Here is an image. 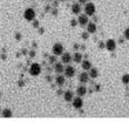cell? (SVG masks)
I'll list each match as a JSON object with an SVG mask.
<instances>
[{
	"label": "cell",
	"instance_id": "obj_1",
	"mask_svg": "<svg viewBox=\"0 0 129 128\" xmlns=\"http://www.w3.org/2000/svg\"><path fill=\"white\" fill-rule=\"evenodd\" d=\"M95 5L93 3H86L85 4V14H87L88 17H92L95 14Z\"/></svg>",
	"mask_w": 129,
	"mask_h": 128
},
{
	"label": "cell",
	"instance_id": "obj_2",
	"mask_svg": "<svg viewBox=\"0 0 129 128\" xmlns=\"http://www.w3.org/2000/svg\"><path fill=\"white\" fill-rule=\"evenodd\" d=\"M41 73V66L37 62H34V64L31 65V67H29V74L32 76H38V75Z\"/></svg>",
	"mask_w": 129,
	"mask_h": 128
},
{
	"label": "cell",
	"instance_id": "obj_3",
	"mask_svg": "<svg viewBox=\"0 0 129 128\" xmlns=\"http://www.w3.org/2000/svg\"><path fill=\"white\" fill-rule=\"evenodd\" d=\"M64 48L63 46H62V44H60V42H56V44L53 45V48H52V52H53V55H55V57H59V55H61L62 53H63Z\"/></svg>",
	"mask_w": 129,
	"mask_h": 128
},
{
	"label": "cell",
	"instance_id": "obj_4",
	"mask_svg": "<svg viewBox=\"0 0 129 128\" xmlns=\"http://www.w3.org/2000/svg\"><path fill=\"white\" fill-rule=\"evenodd\" d=\"M35 15H37V13H35V11H34L33 8H27L24 13V18L27 21L34 20V19H35Z\"/></svg>",
	"mask_w": 129,
	"mask_h": 128
},
{
	"label": "cell",
	"instance_id": "obj_5",
	"mask_svg": "<svg viewBox=\"0 0 129 128\" xmlns=\"http://www.w3.org/2000/svg\"><path fill=\"white\" fill-rule=\"evenodd\" d=\"M72 102H73V107H74L75 109H81V108L83 107V100L81 99V96L73 98Z\"/></svg>",
	"mask_w": 129,
	"mask_h": 128
},
{
	"label": "cell",
	"instance_id": "obj_6",
	"mask_svg": "<svg viewBox=\"0 0 129 128\" xmlns=\"http://www.w3.org/2000/svg\"><path fill=\"white\" fill-rule=\"evenodd\" d=\"M89 22L88 15L87 14H79V19H78V24L80 26H86Z\"/></svg>",
	"mask_w": 129,
	"mask_h": 128
},
{
	"label": "cell",
	"instance_id": "obj_7",
	"mask_svg": "<svg viewBox=\"0 0 129 128\" xmlns=\"http://www.w3.org/2000/svg\"><path fill=\"white\" fill-rule=\"evenodd\" d=\"M64 76L67 78H73L75 75V68L73 66H67V67H64Z\"/></svg>",
	"mask_w": 129,
	"mask_h": 128
},
{
	"label": "cell",
	"instance_id": "obj_8",
	"mask_svg": "<svg viewBox=\"0 0 129 128\" xmlns=\"http://www.w3.org/2000/svg\"><path fill=\"white\" fill-rule=\"evenodd\" d=\"M105 46L108 51L113 52V51H115V48H116V42H115V40H113V39H108Z\"/></svg>",
	"mask_w": 129,
	"mask_h": 128
},
{
	"label": "cell",
	"instance_id": "obj_9",
	"mask_svg": "<svg viewBox=\"0 0 129 128\" xmlns=\"http://www.w3.org/2000/svg\"><path fill=\"white\" fill-rule=\"evenodd\" d=\"M72 61V54L71 53H62L61 54V62L62 64H69Z\"/></svg>",
	"mask_w": 129,
	"mask_h": 128
},
{
	"label": "cell",
	"instance_id": "obj_10",
	"mask_svg": "<svg viewBox=\"0 0 129 128\" xmlns=\"http://www.w3.org/2000/svg\"><path fill=\"white\" fill-rule=\"evenodd\" d=\"M79 80H80V82L81 84H87L89 81V74L87 73V71H83L80 74V76H79Z\"/></svg>",
	"mask_w": 129,
	"mask_h": 128
},
{
	"label": "cell",
	"instance_id": "obj_11",
	"mask_svg": "<svg viewBox=\"0 0 129 128\" xmlns=\"http://www.w3.org/2000/svg\"><path fill=\"white\" fill-rule=\"evenodd\" d=\"M87 92H88V89H87V87H86L85 85H81V86H79L76 88V93H78L79 96H85L87 94Z\"/></svg>",
	"mask_w": 129,
	"mask_h": 128
},
{
	"label": "cell",
	"instance_id": "obj_12",
	"mask_svg": "<svg viewBox=\"0 0 129 128\" xmlns=\"http://www.w3.org/2000/svg\"><path fill=\"white\" fill-rule=\"evenodd\" d=\"M86 26H87V32H88L89 34L95 33L96 31H98V27H96L95 22H88V24L86 25Z\"/></svg>",
	"mask_w": 129,
	"mask_h": 128
},
{
	"label": "cell",
	"instance_id": "obj_13",
	"mask_svg": "<svg viewBox=\"0 0 129 128\" xmlns=\"http://www.w3.org/2000/svg\"><path fill=\"white\" fill-rule=\"evenodd\" d=\"M72 13L75 15H79L81 13V5L80 4H73L72 5Z\"/></svg>",
	"mask_w": 129,
	"mask_h": 128
},
{
	"label": "cell",
	"instance_id": "obj_14",
	"mask_svg": "<svg viewBox=\"0 0 129 128\" xmlns=\"http://www.w3.org/2000/svg\"><path fill=\"white\" fill-rule=\"evenodd\" d=\"M82 54L79 53V52H75L74 55H72V61H74V62H76V64H81L82 61Z\"/></svg>",
	"mask_w": 129,
	"mask_h": 128
},
{
	"label": "cell",
	"instance_id": "obj_15",
	"mask_svg": "<svg viewBox=\"0 0 129 128\" xmlns=\"http://www.w3.org/2000/svg\"><path fill=\"white\" fill-rule=\"evenodd\" d=\"M54 71L56 72V74H61L62 72L64 71L63 64H62V62H55V65H54Z\"/></svg>",
	"mask_w": 129,
	"mask_h": 128
},
{
	"label": "cell",
	"instance_id": "obj_16",
	"mask_svg": "<svg viewBox=\"0 0 129 128\" xmlns=\"http://www.w3.org/2000/svg\"><path fill=\"white\" fill-rule=\"evenodd\" d=\"M73 98H74V94H73V92L72 91H66L63 93V99H64V101H72L73 100Z\"/></svg>",
	"mask_w": 129,
	"mask_h": 128
},
{
	"label": "cell",
	"instance_id": "obj_17",
	"mask_svg": "<svg viewBox=\"0 0 129 128\" xmlns=\"http://www.w3.org/2000/svg\"><path fill=\"white\" fill-rule=\"evenodd\" d=\"M81 66L83 71H89L92 68V62L89 60H82L81 61Z\"/></svg>",
	"mask_w": 129,
	"mask_h": 128
},
{
	"label": "cell",
	"instance_id": "obj_18",
	"mask_svg": "<svg viewBox=\"0 0 129 128\" xmlns=\"http://www.w3.org/2000/svg\"><path fill=\"white\" fill-rule=\"evenodd\" d=\"M64 81H66V79H64L63 75H58L56 79H55V84L58 85V86H63Z\"/></svg>",
	"mask_w": 129,
	"mask_h": 128
},
{
	"label": "cell",
	"instance_id": "obj_19",
	"mask_svg": "<svg viewBox=\"0 0 129 128\" xmlns=\"http://www.w3.org/2000/svg\"><path fill=\"white\" fill-rule=\"evenodd\" d=\"M89 78H92V79H96V78H98V75H99V71L98 69H96V68H90V69H89Z\"/></svg>",
	"mask_w": 129,
	"mask_h": 128
},
{
	"label": "cell",
	"instance_id": "obj_20",
	"mask_svg": "<svg viewBox=\"0 0 129 128\" xmlns=\"http://www.w3.org/2000/svg\"><path fill=\"white\" fill-rule=\"evenodd\" d=\"M1 115H3L4 118H11V116L13 115V112L11 111L10 108H5L3 111V113H1Z\"/></svg>",
	"mask_w": 129,
	"mask_h": 128
},
{
	"label": "cell",
	"instance_id": "obj_21",
	"mask_svg": "<svg viewBox=\"0 0 129 128\" xmlns=\"http://www.w3.org/2000/svg\"><path fill=\"white\" fill-rule=\"evenodd\" d=\"M121 81H122V84L128 85V84H129V74L122 75V79H121Z\"/></svg>",
	"mask_w": 129,
	"mask_h": 128
},
{
	"label": "cell",
	"instance_id": "obj_22",
	"mask_svg": "<svg viewBox=\"0 0 129 128\" xmlns=\"http://www.w3.org/2000/svg\"><path fill=\"white\" fill-rule=\"evenodd\" d=\"M88 38H89V33H88V32H83V33H82V39H83V40H87Z\"/></svg>",
	"mask_w": 129,
	"mask_h": 128
},
{
	"label": "cell",
	"instance_id": "obj_23",
	"mask_svg": "<svg viewBox=\"0 0 129 128\" xmlns=\"http://www.w3.org/2000/svg\"><path fill=\"white\" fill-rule=\"evenodd\" d=\"M123 34H124V38L129 40V28H126V31L123 32Z\"/></svg>",
	"mask_w": 129,
	"mask_h": 128
},
{
	"label": "cell",
	"instance_id": "obj_24",
	"mask_svg": "<svg viewBox=\"0 0 129 128\" xmlns=\"http://www.w3.org/2000/svg\"><path fill=\"white\" fill-rule=\"evenodd\" d=\"M71 25L72 26H76V25H78V21L75 20V19H73V20H71Z\"/></svg>",
	"mask_w": 129,
	"mask_h": 128
},
{
	"label": "cell",
	"instance_id": "obj_25",
	"mask_svg": "<svg viewBox=\"0 0 129 128\" xmlns=\"http://www.w3.org/2000/svg\"><path fill=\"white\" fill-rule=\"evenodd\" d=\"M49 62H52V64H55V55H53V57L49 58Z\"/></svg>",
	"mask_w": 129,
	"mask_h": 128
},
{
	"label": "cell",
	"instance_id": "obj_26",
	"mask_svg": "<svg viewBox=\"0 0 129 128\" xmlns=\"http://www.w3.org/2000/svg\"><path fill=\"white\" fill-rule=\"evenodd\" d=\"M15 38H17V40H20V39H21V34L17 33V35H15Z\"/></svg>",
	"mask_w": 129,
	"mask_h": 128
},
{
	"label": "cell",
	"instance_id": "obj_27",
	"mask_svg": "<svg viewBox=\"0 0 129 128\" xmlns=\"http://www.w3.org/2000/svg\"><path fill=\"white\" fill-rule=\"evenodd\" d=\"M88 3V0H79V4H86Z\"/></svg>",
	"mask_w": 129,
	"mask_h": 128
},
{
	"label": "cell",
	"instance_id": "obj_28",
	"mask_svg": "<svg viewBox=\"0 0 129 128\" xmlns=\"http://www.w3.org/2000/svg\"><path fill=\"white\" fill-rule=\"evenodd\" d=\"M99 47H100V48H103V47H105V44H103V42H100V44H99Z\"/></svg>",
	"mask_w": 129,
	"mask_h": 128
},
{
	"label": "cell",
	"instance_id": "obj_29",
	"mask_svg": "<svg viewBox=\"0 0 129 128\" xmlns=\"http://www.w3.org/2000/svg\"><path fill=\"white\" fill-rule=\"evenodd\" d=\"M39 26V24H38V21H34V27H38Z\"/></svg>",
	"mask_w": 129,
	"mask_h": 128
},
{
	"label": "cell",
	"instance_id": "obj_30",
	"mask_svg": "<svg viewBox=\"0 0 129 128\" xmlns=\"http://www.w3.org/2000/svg\"><path fill=\"white\" fill-rule=\"evenodd\" d=\"M60 1H64V0H60Z\"/></svg>",
	"mask_w": 129,
	"mask_h": 128
}]
</instances>
